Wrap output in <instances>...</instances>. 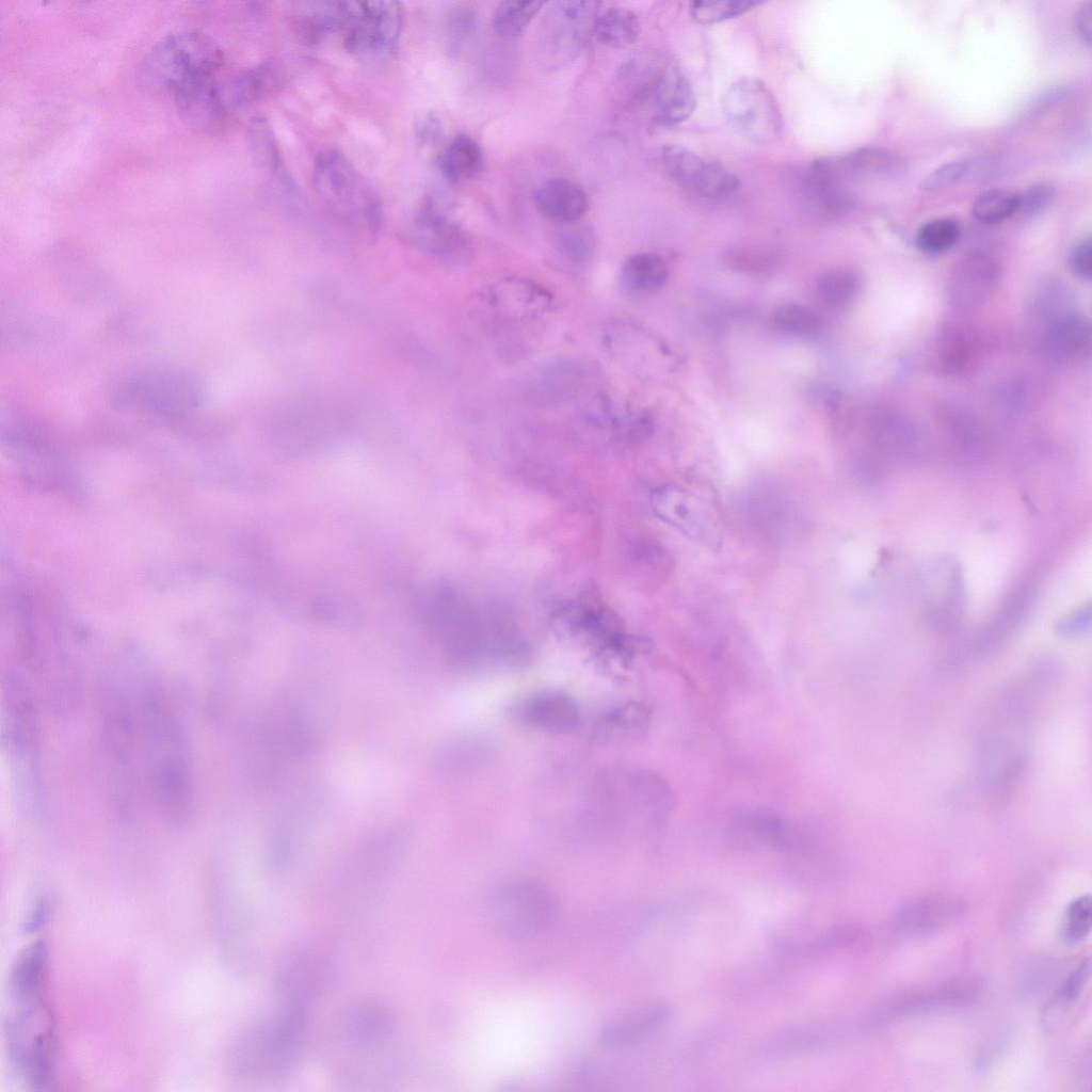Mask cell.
<instances>
[{
	"mask_svg": "<svg viewBox=\"0 0 1092 1092\" xmlns=\"http://www.w3.org/2000/svg\"><path fill=\"white\" fill-rule=\"evenodd\" d=\"M335 966L324 951L296 947L277 964L272 982L277 1009L309 1013L310 1007L328 990Z\"/></svg>",
	"mask_w": 1092,
	"mask_h": 1092,
	"instance_id": "obj_10",
	"label": "cell"
},
{
	"mask_svg": "<svg viewBox=\"0 0 1092 1092\" xmlns=\"http://www.w3.org/2000/svg\"><path fill=\"white\" fill-rule=\"evenodd\" d=\"M277 73L271 62L242 71L219 84L222 100L227 108H246L267 95L275 85Z\"/></svg>",
	"mask_w": 1092,
	"mask_h": 1092,
	"instance_id": "obj_25",
	"label": "cell"
},
{
	"mask_svg": "<svg viewBox=\"0 0 1092 1092\" xmlns=\"http://www.w3.org/2000/svg\"><path fill=\"white\" fill-rule=\"evenodd\" d=\"M51 913V901L47 896L41 897L33 904L23 921L22 929L27 933H34L43 928Z\"/></svg>",
	"mask_w": 1092,
	"mask_h": 1092,
	"instance_id": "obj_50",
	"label": "cell"
},
{
	"mask_svg": "<svg viewBox=\"0 0 1092 1092\" xmlns=\"http://www.w3.org/2000/svg\"><path fill=\"white\" fill-rule=\"evenodd\" d=\"M960 235L961 228L957 221L948 218L934 219L918 229L916 245L927 254H938L951 248Z\"/></svg>",
	"mask_w": 1092,
	"mask_h": 1092,
	"instance_id": "obj_37",
	"label": "cell"
},
{
	"mask_svg": "<svg viewBox=\"0 0 1092 1092\" xmlns=\"http://www.w3.org/2000/svg\"><path fill=\"white\" fill-rule=\"evenodd\" d=\"M111 716L114 736L128 739L129 772L143 775L144 790L172 816L184 815L190 780L183 740L161 694L148 682H138L119 694Z\"/></svg>",
	"mask_w": 1092,
	"mask_h": 1092,
	"instance_id": "obj_1",
	"label": "cell"
},
{
	"mask_svg": "<svg viewBox=\"0 0 1092 1092\" xmlns=\"http://www.w3.org/2000/svg\"><path fill=\"white\" fill-rule=\"evenodd\" d=\"M1091 897L1089 894L1073 899L1065 911L1061 936L1070 946L1082 943L1091 931Z\"/></svg>",
	"mask_w": 1092,
	"mask_h": 1092,
	"instance_id": "obj_40",
	"label": "cell"
},
{
	"mask_svg": "<svg viewBox=\"0 0 1092 1092\" xmlns=\"http://www.w3.org/2000/svg\"><path fill=\"white\" fill-rule=\"evenodd\" d=\"M339 28L347 51L371 60L392 52L401 36L404 10L398 1H342Z\"/></svg>",
	"mask_w": 1092,
	"mask_h": 1092,
	"instance_id": "obj_8",
	"label": "cell"
},
{
	"mask_svg": "<svg viewBox=\"0 0 1092 1092\" xmlns=\"http://www.w3.org/2000/svg\"><path fill=\"white\" fill-rule=\"evenodd\" d=\"M1091 964L1089 959L1082 960L1074 968L1055 994L1051 1005L1066 1007L1074 1003L1082 993L1090 979Z\"/></svg>",
	"mask_w": 1092,
	"mask_h": 1092,
	"instance_id": "obj_45",
	"label": "cell"
},
{
	"mask_svg": "<svg viewBox=\"0 0 1092 1092\" xmlns=\"http://www.w3.org/2000/svg\"><path fill=\"white\" fill-rule=\"evenodd\" d=\"M314 186L334 212L376 228L382 219L379 193L364 174L339 150L320 151L314 163Z\"/></svg>",
	"mask_w": 1092,
	"mask_h": 1092,
	"instance_id": "obj_5",
	"label": "cell"
},
{
	"mask_svg": "<svg viewBox=\"0 0 1092 1092\" xmlns=\"http://www.w3.org/2000/svg\"><path fill=\"white\" fill-rule=\"evenodd\" d=\"M1019 193L992 189L979 194L971 204V214L985 224L1001 222L1017 212Z\"/></svg>",
	"mask_w": 1092,
	"mask_h": 1092,
	"instance_id": "obj_35",
	"label": "cell"
},
{
	"mask_svg": "<svg viewBox=\"0 0 1092 1092\" xmlns=\"http://www.w3.org/2000/svg\"><path fill=\"white\" fill-rule=\"evenodd\" d=\"M670 1014L669 1006L658 1005L635 1016L609 1023L601 1029L599 1038L608 1045L633 1042L654 1031Z\"/></svg>",
	"mask_w": 1092,
	"mask_h": 1092,
	"instance_id": "obj_29",
	"label": "cell"
},
{
	"mask_svg": "<svg viewBox=\"0 0 1092 1092\" xmlns=\"http://www.w3.org/2000/svg\"><path fill=\"white\" fill-rule=\"evenodd\" d=\"M979 992L971 979H957L927 990L905 992L872 1016V1022L927 1010L958 1007L974 1000Z\"/></svg>",
	"mask_w": 1092,
	"mask_h": 1092,
	"instance_id": "obj_18",
	"label": "cell"
},
{
	"mask_svg": "<svg viewBox=\"0 0 1092 1092\" xmlns=\"http://www.w3.org/2000/svg\"><path fill=\"white\" fill-rule=\"evenodd\" d=\"M723 259L728 269L749 274H765L775 266V259L771 254L756 247L730 248Z\"/></svg>",
	"mask_w": 1092,
	"mask_h": 1092,
	"instance_id": "obj_43",
	"label": "cell"
},
{
	"mask_svg": "<svg viewBox=\"0 0 1092 1092\" xmlns=\"http://www.w3.org/2000/svg\"><path fill=\"white\" fill-rule=\"evenodd\" d=\"M560 248L571 259L580 260L589 252L587 240L579 234L564 235L560 240Z\"/></svg>",
	"mask_w": 1092,
	"mask_h": 1092,
	"instance_id": "obj_52",
	"label": "cell"
},
{
	"mask_svg": "<svg viewBox=\"0 0 1092 1092\" xmlns=\"http://www.w3.org/2000/svg\"><path fill=\"white\" fill-rule=\"evenodd\" d=\"M981 159L977 157L962 158L946 162L929 172L919 182L924 192H937L950 188L965 179L979 168Z\"/></svg>",
	"mask_w": 1092,
	"mask_h": 1092,
	"instance_id": "obj_38",
	"label": "cell"
},
{
	"mask_svg": "<svg viewBox=\"0 0 1092 1092\" xmlns=\"http://www.w3.org/2000/svg\"><path fill=\"white\" fill-rule=\"evenodd\" d=\"M865 936L864 930L852 925L838 926L802 945H786L788 950L815 952L834 947L853 945Z\"/></svg>",
	"mask_w": 1092,
	"mask_h": 1092,
	"instance_id": "obj_44",
	"label": "cell"
},
{
	"mask_svg": "<svg viewBox=\"0 0 1092 1092\" xmlns=\"http://www.w3.org/2000/svg\"><path fill=\"white\" fill-rule=\"evenodd\" d=\"M48 970V949L43 941L23 947L9 973V997L20 1003L43 997Z\"/></svg>",
	"mask_w": 1092,
	"mask_h": 1092,
	"instance_id": "obj_21",
	"label": "cell"
},
{
	"mask_svg": "<svg viewBox=\"0 0 1092 1092\" xmlns=\"http://www.w3.org/2000/svg\"><path fill=\"white\" fill-rule=\"evenodd\" d=\"M415 132L422 146H434L443 132L439 118L432 113L422 114L415 123Z\"/></svg>",
	"mask_w": 1092,
	"mask_h": 1092,
	"instance_id": "obj_49",
	"label": "cell"
},
{
	"mask_svg": "<svg viewBox=\"0 0 1092 1092\" xmlns=\"http://www.w3.org/2000/svg\"><path fill=\"white\" fill-rule=\"evenodd\" d=\"M722 105L728 124L752 142L769 143L782 133L781 108L770 89L757 78L744 77L732 83Z\"/></svg>",
	"mask_w": 1092,
	"mask_h": 1092,
	"instance_id": "obj_11",
	"label": "cell"
},
{
	"mask_svg": "<svg viewBox=\"0 0 1092 1092\" xmlns=\"http://www.w3.org/2000/svg\"><path fill=\"white\" fill-rule=\"evenodd\" d=\"M1089 321L1078 314H1065L1053 321L1044 338L1046 356L1057 364H1069L1080 358L1090 349Z\"/></svg>",
	"mask_w": 1092,
	"mask_h": 1092,
	"instance_id": "obj_22",
	"label": "cell"
},
{
	"mask_svg": "<svg viewBox=\"0 0 1092 1092\" xmlns=\"http://www.w3.org/2000/svg\"><path fill=\"white\" fill-rule=\"evenodd\" d=\"M1091 624L1090 604L1081 607L1072 614L1059 620L1055 624V630L1062 636L1073 637L1086 632Z\"/></svg>",
	"mask_w": 1092,
	"mask_h": 1092,
	"instance_id": "obj_47",
	"label": "cell"
},
{
	"mask_svg": "<svg viewBox=\"0 0 1092 1092\" xmlns=\"http://www.w3.org/2000/svg\"><path fill=\"white\" fill-rule=\"evenodd\" d=\"M172 98L181 119L196 132H212L224 119L226 107L215 77L190 83Z\"/></svg>",
	"mask_w": 1092,
	"mask_h": 1092,
	"instance_id": "obj_19",
	"label": "cell"
},
{
	"mask_svg": "<svg viewBox=\"0 0 1092 1092\" xmlns=\"http://www.w3.org/2000/svg\"><path fill=\"white\" fill-rule=\"evenodd\" d=\"M654 121L675 126L688 119L695 110L694 91L682 71L673 65L658 70L648 87Z\"/></svg>",
	"mask_w": 1092,
	"mask_h": 1092,
	"instance_id": "obj_16",
	"label": "cell"
},
{
	"mask_svg": "<svg viewBox=\"0 0 1092 1092\" xmlns=\"http://www.w3.org/2000/svg\"><path fill=\"white\" fill-rule=\"evenodd\" d=\"M418 226L430 241L441 248L462 251L465 247V239L461 229L438 211L432 203L422 209Z\"/></svg>",
	"mask_w": 1092,
	"mask_h": 1092,
	"instance_id": "obj_34",
	"label": "cell"
},
{
	"mask_svg": "<svg viewBox=\"0 0 1092 1092\" xmlns=\"http://www.w3.org/2000/svg\"><path fill=\"white\" fill-rule=\"evenodd\" d=\"M998 277V266L987 256L964 258L954 267L946 285L949 304L959 309L980 305L995 289Z\"/></svg>",
	"mask_w": 1092,
	"mask_h": 1092,
	"instance_id": "obj_17",
	"label": "cell"
},
{
	"mask_svg": "<svg viewBox=\"0 0 1092 1092\" xmlns=\"http://www.w3.org/2000/svg\"><path fill=\"white\" fill-rule=\"evenodd\" d=\"M829 158L845 180L852 176H895L905 170L901 156L882 147H861Z\"/></svg>",
	"mask_w": 1092,
	"mask_h": 1092,
	"instance_id": "obj_24",
	"label": "cell"
},
{
	"mask_svg": "<svg viewBox=\"0 0 1092 1092\" xmlns=\"http://www.w3.org/2000/svg\"><path fill=\"white\" fill-rule=\"evenodd\" d=\"M649 711L641 703L629 702L609 711L598 721L596 732L599 738L619 740L641 736L647 728Z\"/></svg>",
	"mask_w": 1092,
	"mask_h": 1092,
	"instance_id": "obj_28",
	"label": "cell"
},
{
	"mask_svg": "<svg viewBox=\"0 0 1092 1092\" xmlns=\"http://www.w3.org/2000/svg\"><path fill=\"white\" fill-rule=\"evenodd\" d=\"M663 260L651 253L630 256L622 267L620 285L629 294H646L662 288L668 279Z\"/></svg>",
	"mask_w": 1092,
	"mask_h": 1092,
	"instance_id": "obj_27",
	"label": "cell"
},
{
	"mask_svg": "<svg viewBox=\"0 0 1092 1092\" xmlns=\"http://www.w3.org/2000/svg\"><path fill=\"white\" fill-rule=\"evenodd\" d=\"M545 4L540 0L500 2L493 15L494 31L502 38L519 37Z\"/></svg>",
	"mask_w": 1092,
	"mask_h": 1092,
	"instance_id": "obj_33",
	"label": "cell"
},
{
	"mask_svg": "<svg viewBox=\"0 0 1092 1092\" xmlns=\"http://www.w3.org/2000/svg\"><path fill=\"white\" fill-rule=\"evenodd\" d=\"M858 286V278L852 271L835 269L817 279L816 293L825 305L838 307L853 300Z\"/></svg>",
	"mask_w": 1092,
	"mask_h": 1092,
	"instance_id": "obj_36",
	"label": "cell"
},
{
	"mask_svg": "<svg viewBox=\"0 0 1092 1092\" xmlns=\"http://www.w3.org/2000/svg\"><path fill=\"white\" fill-rule=\"evenodd\" d=\"M746 829L765 844L783 848L788 844L789 826L777 816L766 812L752 810L742 816Z\"/></svg>",
	"mask_w": 1092,
	"mask_h": 1092,
	"instance_id": "obj_41",
	"label": "cell"
},
{
	"mask_svg": "<svg viewBox=\"0 0 1092 1092\" xmlns=\"http://www.w3.org/2000/svg\"><path fill=\"white\" fill-rule=\"evenodd\" d=\"M486 910L499 929L514 935H528L551 924L556 902L544 884L516 878L499 882L488 892Z\"/></svg>",
	"mask_w": 1092,
	"mask_h": 1092,
	"instance_id": "obj_9",
	"label": "cell"
},
{
	"mask_svg": "<svg viewBox=\"0 0 1092 1092\" xmlns=\"http://www.w3.org/2000/svg\"><path fill=\"white\" fill-rule=\"evenodd\" d=\"M757 4L749 0H698L690 4V14L697 22L710 25L740 16Z\"/></svg>",
	"mask_w": 1092,
	"mask_h": 1092,
	"instance_id": "obj_42",
	"label": "cell"
},
{
	"mask_svg": "<svg viewBox=\"0 0 1092 1092\" xmlns=\"http://www.w3.org/2000/svg\"><path fill=\"white\" fill-rule=\"evenodd\" d=\"M1055 187L1048 182H1040L1019 194L1017 212L1024 216H1033L1044 211L1054 200Z\"/></svg>",
	"mask_w": 1092,
	"mask_h": 1092,
	"instance_id": "obj_46",
	"label": "cell"
},
{
	"mask_svg": "<svg viewBox=\"0 0 1092 1092\" xmlns=\"http://www.w3.org/2000/svg\"><path fill=\"white\" fill-rule=\"evenodd\" d=\"M204 387L194 374L175 368L136 372L117 386L114 405L122 411L182 415L198 408Z\"/></svg>",
	"mask_w": 1092,
	"mask_h": 1092,
	"instance_id": "obj_6",
	"label": "cell"
},
{
	"mask_svg": "<svg viewBox=\"0 0 1092 1092\" xmlns=\"http://www.w3.org/2000/svg\"><path fill=\"white\" fill-rule=\"evenodd\" d=\"M247 142L255 162L271 175H280L283 158L270 123L263 117H253L247 125Z\"/></svg>",
	"mask_w": 1092,
	"mask_h": 1092,
	"instance_id": "obj_32",
	"label": "cell"
},
{
	"mask_svg": "<svg viewBox=\"0 0 1092 1092\" xmlns=\"http://www.w3.org/2000/svg\"><path fill=\"white\" fill-rule=\"evenodd\" d=\"M1073 272L1081 278L1090 279L1092 275V242L1087 237L1072 250L1069 258Z\"/></svg>",
	"mask_w": 1092,
	"mask_h": 1092,
	"instance_id": "obj_48",
	"label": "cell"
},
{
	"mask_svg": "<svg viewBox=\"0 0 1092 1092\" xmlns=\"http://www.w3.org/2000/svg\"><path fill=\"white\" fill-rule=\"evenodd\" d=\"M688 188L702 197L721 199L733 195L740 188V180L722 163L703 159Z\"/></svg>",
	"mask_w": 1092,
	"mask_h": 1092,
	"instance_id": "obj_31",
	"label": "cell"
},
{
	"mask_svg": "<svg viewBox=\"0 0 1092 1092\" xmlns=\"http://www.w3.org/2000/svg\"><path fill=\"white\" fill-rule=\"evenodd\" d=\"M597 1H556L546 10L535 34V53L547 69L568 65L594 34Z\"/></svg>",
	"mask_w": 1092,
	"mask_h": 1092,
	"instance_id": "obj_7",
	"label": "cell"
},
{
	"mask_svg": "<svg viewBox=\"0 0 1092 1092\" xmlns=\"http://www.w3.org/2000/svg\"><path fill=\"white\" fill-rule=\"evenodd\" d=\"M1092 2H1083L1075 13L1074 30L1082 45L1091 47Z\"/></svg>",
	"mask_w": 1092,
	"mask_h": 1092,
	"instance_id": "obj_51",
	"label": "cell"
},
{
	"mask_svg": "<svg viewBox=\"0 0 1092 1092\" xmlns=\"http://www.w3.org/2000/svg\"><path fill=\"white\" fill-rule=\"evenodd\" d=\"M43 998L14 1003L4 1021L9 1061L33 1090H45L53 1073V1031Z\"/></svg>",
	"mask_w": 1092,
	"mask_h": 1092,
	"instance_id": "obj_4",
	"label": "cell"
},
{
	"mask_svg": "<svg viewBox=\"0 0 1092 1092\" xmlns=\"http://www.w3.org/2000/svg\"><path fill=\"white\" fill-rule=\"evenodd\" d=\"M339 1045L355 1054L385 1049L399 1033L396 1012L378 1000H360L343 1008L334 1022Z\"/></svg>",
	"mask_w": 1092,
	"mask_h": 1092,
	"instance_id": "obj_12",
	"label": "cell"
},
{
	"mask_svg": "<svg viewBox=\"0 0 1092 1092\" xmlns=\"http://www.w3.org/2000/svg\"><path fill=\"white\" fill-rule=\"evenodd\" d=\"M536 209L547 219L568 223L581 218L589 207L587 192L565 178L544 181L533 194Z\"/></svg>",
	"mask_w": 1092,
	"mask_h": 1092,
	"instance_id": "obj_23",
	"label": "cell"
},
{
	"mask_svg": "<svg viewBox=\"0 0 1092 1092\" xmlns=\"http://www.w3.org/2000/svg\"><path fill=\"white\" fill-rule=\"evenodd\" d=\"M966 912L963 900L951 896H927L902 905L894 917L895 930L906 937L935 933Z\"/></svg>",
	"mask_w": 1092,
	"mask_h": 1092,
	"instance_id": "obj_14",
	"label": "cell"
},
{
	"mask_svg": "<svg viewBox=\"0 0 1092 1092\" xmlns=\"http://www.w3.org/2000/svg\"><path fill=\"white\" fill-rule=\"evenodd\" d=\"M223 63V52L209 35L180 31L158 41L138 65L140 87L150 94L173 97L197 80L214 77Z\"/></svg>",
	"mask_w": 1092,
	"mask_h": 1092,
	"instance_id": "obj_3",
	"label": "cell"
},
{
	"mask_svg": "<svg viewBox=\"0 0 1092 1092\" xmlns=\"http://www.w3.org/2000/svg\"><path fill=\"white\" fill-rule=\"evenodd\" d=\"M483 166L480 145L469 135L461 133L451 140L438 157V167L450 182H461L478 175Z\"/></svg>",
	"mask_w": 1092,
	"mask_h": 1092,
	"instance_id": "obj_26",
	"label": "cell"
},
{
	"mask_svg": "<svg viewBox=\"0 0 1092 1092\" xmlns=\"http://www.w3.org/2000/svg\"><path fill=\"white\" fill-rule=\"evenodd\" d=\"M774 321L782 331L801 337L814 336L821 328L820 317L813 309L796 303L778 306Z\"/></svg>",
	"mask_w": 1092,
	"mask_h": 1092,
	"instance_id": "obj_39",
	"label": "cell"
},
{
	"mask_svg": "<svg viewBox=\"0 0 1092 1092\" xmlns=\"http://www.w3.org/2000/svg\"><path fill=\"white\" fill-rule=\"evenodd\" d=\"M308 1013L277 1009L252 1026L228 1054L230 1074L243 1081H268L290 1074L302 1058Z\"/></svg>",
	"mask_w": 1092,
	"mask_h": 1092,
	"instance_id": "obj_2",
	"label": "cell"
},
{
	"mask_svg": "<svg viewBox=\"0 0 1092 1092\" xmlns=\"http://www.w3.org/2000/svg\"><path fill=\"white\" fill-rule=\"evenodd\" d=\"M641 32L638 16L626 7H610L599 13L594 34L598 41L612 49L632 45Z\"/></svg>",
	"mask_w": 1092,
	"mask_h": 1092,
	"instance_id": "obj_30",
	"label": "cell"
},
{
	"mask_svg": "<svg viewBox=\"0 0 1092 1092\" xmlns=\"http://www.w3.org/2000/svg\"><path fill=\"white\" fill-rule=\"evenodd\" d=\"M656 515L688 539L710 548L720 546L721 528L709 507L695 494L676 485L656 488L651 496Z\"/></svg>",
	"mask_w": 1092,
	"mask_h": 1092,
	"instance_id": "obj_13",
	"label": "cell"
},
{
	"mask_svg": "<svg viewBox=\"0 0 1092 1092\" xmlns=\"http://www.w3.org/2000/svg\"><path fill=\"white\" fill-rule=\"evenodd\" d=\"M802 188L812 205L825 214H842L853 205L846 180L837 174L828 157L817 159L809 165Z\"/></svg>",
	"mask_w": 1092,
	"mask_h": 1092,
	"instance_id": "obj_20",
	"label": "cell"
},
{
	"mask_svg": "<svg viewBox=\"0 0 1092 1092\" xmlns=\"http://www.w3.org/2000/svg\"><path fill=\"white\" fill-rule=\"evenodd\" d=\"M514 719L541 730L565 732L579 722L574 698L557 690H542L520 698L512 708Z\"/></svg>",
	"mask_w": 1092,
	"mask_h": 1092,
	"instance_id": "obj_15",
	"label": "cell"
}]
</instances>
